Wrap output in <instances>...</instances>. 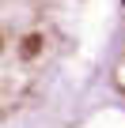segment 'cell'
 I'll return each instance as SVG.
<instances>
[{
	"instance_id": "obj_1",
	"label": "cell",
	"mask_w": 125,
	"mask_h": 128,
	"mask_svg": "<svg viewBox=\"0 0 125 128\" xmlns=\"http://www.w3.org/2000/svg\"><path fill=\"white\" fill-rule=\"evenodd\" d=\"M42 45H46V38H42V34H27V38L19 42V56H23V60H38Z\"/></svg>"
},
{
	"instance_id": "obj_2",
	"label": "cell",
	"mask_w": 125,
	"mask_h": 128,
	"mask_svg": "<svg viewBox=\"0 0 125 128\" xmlns=\"http://www.w3.org/2000/svg\"><path fill=\"white\" fill-rule=\"evenodd\" d=\"M4 45H8V38H4V30H0V53H4Z\"/></svg>"
}]
</instances>
